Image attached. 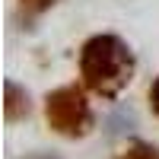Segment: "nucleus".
Returning <instances> with one entry per match:
<instances>
[{
	"label": "nucleus",
	"instance_id": "f03ea898",
	"mask_svg": "<svg viewBox=\"0 0 159 159\" xmlns=\"http://www.w3.org/2000/svg\"><path fill=\"white\" fill-rule=\"evenodd\" d=\"M86 86H57L45 96V121L64 140H83L92 134L96 127V111H92V102L86 96Z\"/></svg>",
	"mask_w": 159,
	"mask_h": 159
},
{
	"label": "nucleus",
	"instance_id": "423d86ee",
	"mask_svg": "<svg viewBox=\"0 0 159 159\" xmlns=\"http://www.w3.org/2000/svg\"><path fill=\"white\" fill-rule=\"evenodd\" d=\"M150 108H153V115L159 118V76L150 83Z\"/></svg>",
	"mask_w": 159,
	"mask_h": 159
},
{
	"label": "nucleus",
	"instance_id": "39448f33",
	"mask_svg": "<svg viewBox=\"0 0 159 159\" xmlns=\"http://www.w3.org/2000/svg\"><path fill=\"white\" fill-rule=\"evenodd\" d=\"M19 3H22L25 13H32V16H42V13H48L51 7L57 3V0H19Z\"/></svg>",
	"mask_w": 159,
	"mask_h": 159
},
{
	"label": "nucleus",
	"instance_id": "f257e3e1",
	"mask_svg": "<svg viewBox=\"0 0 159 159\" xmlns=\"http://www.w3.org/2000/svg\"><path fill=\"white\" fill-rule=\"evenodd\" d=\"M137 76V54L121 35L96 32L80 48V80L99 99H118Z\"/></svg>",
	"mask_w": 159,
	"mask_h": 159
},
{
	"label": "nucleus",
	"instance_id": "7ed1b4c3",
	"mask_svg": "<svg viewBox=\"0 0 159 159\" xmlns=\"http://www.w3.org/2000/svg\"><path fill=\"white\" fill-rule=\"evenodd\" d=\"M29 115H32V96H29V89L19 86L16 80H3V118H7V124L25 121Z\"/></svg>",
	"mask_w": 159,
	"mask_h": 159
},
{
	"label": "nucleus",
	"instance_id": "0eeeda50",
	"mask_svg": "<svg viewBox=\"0 0 159 159\" xmlns=\"http://www.w3.org/2000/svg\"><path fill=\"white\" fill-rule=\"evenodd\" d=\"M25 159H61V156H54V153H32V156H25Z\"/></svg>",
	"mask_w": 159,
	"mask_h": 159
},
{
	"label": "nucleus",
	"instance_id": "20e7f679",
	"mask_svg": "<svg viewBox=\"0 0 159 159\" xmlns=\"http://www.w3.org/2000/svg\"><path fill=\"white\" fill-rule=\"evenodd\" d=\"M115 159H159V147H153L150 140H140V137H130L121 153H118Z\"/></svg>",
	"mask_w": 159,
	"mask_h": 159
}]
</instances>
